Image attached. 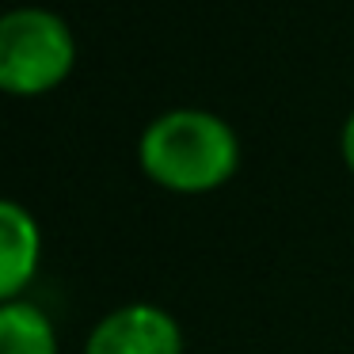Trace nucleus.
<instances>
[{"instance_id":"1","label":"nucleus","mask_w":354,"mask_h":354,"mask_svg":"<svg viewBox=\"0 0 354 354\" xmlns=\"http://www.w3.org/2000/svg\"><path fill=\"white\" fill-rule=\"evenodd\" d=\"M138 164L164 191L206 194L236 176L240 138L206 107H171L141 130Z\"/></svg>"},{"instance_id":"2","label":"nucleus","mask_w":354,"mask_h":354,"mask_svg":"<svg viewBox=\"0 0 354 354\" xmlns=\"http://www.w3.org/2000/svg\"><path fill=\"white\" fill-rule=\"evenodd\" d=\"M77 65L73 27L57 12L27 4L0 19V88L12 95H42Z\"/></svg>"},{"instance_id":"3","label":"nucleus","mask_w":354,"mask_h":354,"mask_svg":"<svg viewBox=\"0 0 354 354\" xmlns=\"http://www.w3.org/2000/svg\"><path fill=\"white\" fill-rule=\"evenodd\" d=\"M84 354H183V328L168 308L130 301L95 320Z\"/></svg>"},{"instance_id":"5","label":"nucleus","mask_w":354,"mask_h":354,"mask_svg":"<svg viewBox=\"0 0 354 354\" xmlns=\"http://www.w3.org/2000/svg\"><path fill=\"white\" fill-rule=\"evenodd\" d=\"M0 354H57V328L35 301H0Z\"/></svg>"},{"instance_id":"4","label":"nucleus","mask_w":354,"mask_h":354,"mask_svg":"<svg viewBox=\"0 0 354 354\" xmlns=\"http://www.w3.org/2000/svg\"><path fill=\"white\" fill-rule=\"evenodd\" d=\"M42 263V232L19 198L0 202V301H19Z\"/></svg>"},{"instance_id":"6","label":"nucleus","mask_w":354,"mask_h":354,"mask_svg":"<svg viewBox=\"0 0 354 354\" xmlns=\"http://www.w3.org/2000/svg\"><path fill=\"white\" fill-rule=\"evenodd\" d=\"M339 149H343V160H346V168L354 171V111L346 115V122H343V133H339Z\"/></svg>"}]
</instances>
